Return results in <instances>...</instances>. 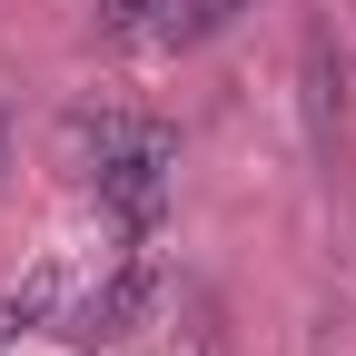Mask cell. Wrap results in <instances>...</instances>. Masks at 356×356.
<instances>
[{
  "instance_id": "5",
  "label": "cell",
  "mask_w": 356,
  "mask_h": 356,
  "mask_svg": "<svg viewBox=\"0 0 356 356\" xmlns=\"http://www.w3.org/2000/svg\"><path fill=\"white\" fill-rule=\"evenodd\" d=\"M248 10H257V0H178V10H168V40H178V50H198V40L238 30Z\"/></svg>"
},
{
  "instance_id": "7",
  "label": "cell",
  "mask_w": 356,
  "mask_h": 356,
  "mask_svg": "<svg viewBox=\"0 0 356 356\" xmlns=\"http://www.w3.org/2000/svg\"><path fill=\"white\" fill-rule=\"evenodd\" d=\"M0 168H10V109H0Z\"/></svg>"
},
{
  "instance_id": "2",
  "label": "cell",
  "mask_w": 356,
  "mask_h": 356,
  "mask_svg": "<svg viewBox=\"0 0 356 356\" xmlns=\"http://www.w3.org/2000/svg\"><path fill=\"white\" fill-rule=\"evenodd\" d=\"M159 267L149 257H129V267H109V287H89L79 297V317H70V337H89V346H119V337H139V317L159 307Z\"/></svg>"
},
{
  "instance_id": "4",
  "label": "cell",
  "mask_w": 356,
  "mask_h": 356,
  "mask_svg": "<svg viewBox=\"0 0 356 356\" xmlns=\"http://www.w3.org/2000/svg\"><path fill=\"white\" fill-rule=\"evenodd\" d=\"M307 109H317V139L337 149V129H346V60H337L327 30L307 40Z\"/></svg>"
},
{
  "instance_id": "6",
  "label": "cell",
  "mask_w": 356,
  "mask_h": 356,
  "mask_svg": "<svg viewBox=\"0 0 356 356\" xmlns=\"http://www.w3.org/2000/svg\"><path fill=\"white\" fill-rule=\"evenodd\" d=\"M178 0H99V40H168Z\"/></svg>"
},
{
  "instance_id": "1",
  "label": "cell",
  "mask_w": 356,
  "mask_h": 356,
  "mask_svg": "<svg viewBox=\"0 0 356 356\" xmlns=\"http://www.w3.org/2000/svg\"><path fill=\"white\" fill-rule=\"evenodd\" d=\"M168 178H178V139L149 119V139H129V149L99 168V208L119 218L129 238H139V228H159V208H168Z\"/></svg>"
},
{
  "instance_id": "3",
  "label": "cell",
  "mask_w": 356,
  "mask_h": 356,
  "mask_svg": "<svg viewBox=\"0 0 356 356\" xmlns=\"http://www.w3.org/2000/svg\"><path fill=\"white\" fill-rule=\"evenodd\" d=\"M129 139H149V119H139V109H70V129H60V149H70L79 178H99Z\"/></svg>"
}]
</instances>
